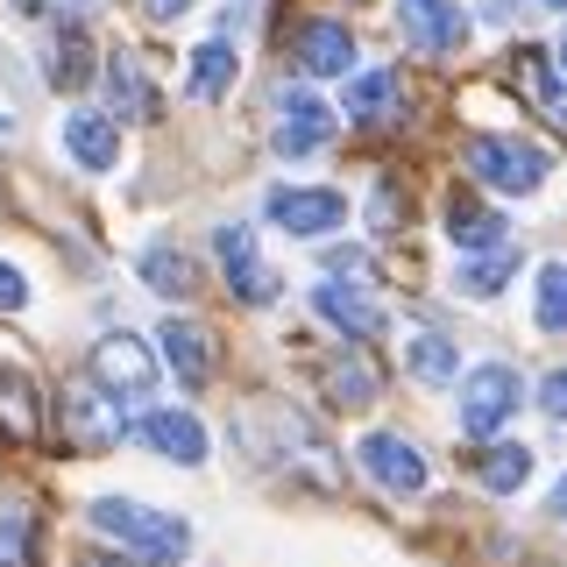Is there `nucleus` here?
I'll list each match as a JSON object with an SVG mask.
<instances>
[{"mask_svg":"<svg viewBox=\"0 0 567 567\" xmlns=\"http://www.w3.org/2000/svg\"><path fill=\"white\" fill-rule=\"evenodd\" d=\"M156 341H164V362L177 369V383H192V390L213 383V354H220V348H213V333L199 327V319H164Z\"/></svg>","mask_w":567,"mask_h":567,"instance_id":"f8f14e48","label":"nucleus"},{"mask_svg":"<svg viewBox=\"0 0 567 567\" xmlns=\"http://www.w3.org/2000/svg\"><path fill=\"white\" fill-rule=\"evenodd\" d=\"M539 412H546V419H567V362L539 383Z\"/></svg>","mask_w":567,"mask_h":567,"instance_id":"c756f323","label":"nucleus"},{"mask_svg":"<svg viewBox=\"0 0 567 567\" xmlns=\"http://www.w3.org/2000/svg\"><path fill=\"white\" fill-rule=\"evenodd\" d=\"M85 518H93V532H106L121 554H135L142 567H177V560L192 554V525L177 518V511L135 504V496H100Z\"/></svg>","mask_w":567,"mask_h":567,"instance_id":"f257e3e1","label":"nucleus"},{"mask_svg":"<svg viewBox=\"0 0 567 567\" xmlns=\"http://www.w3.org/2000/svg\"><path fill=\"white\" fill-rule=\"evenodd\" d=\"M404 362H412L419 383H454V377H461V354L440 341V333H419V341H404Z\"/></svg>","mask_w":567,"mask_h":567,"instance_id":"a878e982","label":"nucleus"},{"mask_svg":"<svg viewBox=\"0 0 567 567\" xmlns=\"http://www.w3.org/2000/svg\"><path fill=\"white\" fill-rule=\"evenodd\" d=\"M22 8H29V14H71L79 0H22Z\"/></svg>","mask_w":567,"mask_h":567,"instance_id":"473e14b6","label":"nucleus"},{"mask_svg":"<svg viewBox=\"0 0 567 567\" xmlns=\"http://www.w3.org/2000/svg\"><path fill=\"white\" fill-rule=\"evenodd\" d=\"M135 433L150 440L164 461H177V468H199V461H206V425L192 412H142Z\"/></svg>","mask_w":567,"mask_h":567,"instance_id":"ddd939ff","label":"nucleus"},{"mask_svg":"<svg viewBox=\"0 0 567 567\" xmlns=\"http://www.w3.org/2000/svg\"><path fill=\"white\" fill-rule=\"evenodd\" d=\"M64 150L79 171H114V156H121L114 114H64Z\"/></svg>","mask_w":567,"mask_h":567,"instance_id":"2eb2a0df","label":"nucleus"},{"mask_svg":"<svg viewBox=\"0 0 567 567\" xmlns=\"http://www.w3.org/2000/svg\"><path fill=\"white\" fill-rule=\"evenodd\" d=\"M93 383L114 390V398H150L156 390V354L135 341V333H106L93 348Z\"/></svg>","mask_w":567,"mask_h":567,"instance_id":"0eeeda50","label":"nucleus"},{"mask_svg":"<svg viewBox=\"0 0 567 567\" xmlns=\"http://www.w3.org/2000/svg\"><path fill=\"white\" fill-rule=\"evenodd\" d=\"M354 461H362V475L377 489H390V496H419L425 489V454L404 433H369L362 447H354Z\"/></svg>","mask_w":567,"mask_h":567,"instance_id":"423d86ee","label":"nucleus"},{"mask_svg":"<svg viewBox=\"0 0 567 567\" xmlns=\"http://www.w3.org/2000/svg\"><path fill=\"white\" fill-rule=\"evenodd\" d=\"M100 79H106V106H114V121H150L156 114V93H150V79H142L135 58H114Z\"/></svg>","mask_w":567,"mask_h":567,"instance_id":"a211bd4d","label":"nucleus"},{"mask_svg":"<svg viewBox=\"0 0 567 567\" xmlns=\"http://www.w3.org/2000/svg\"><path fill=\"white\" fill-rule=\"evenodd\" d=\"M0 433L8 440H35L43 433V404H35V383L0 369Z\"/></svg>","mask_w":567,"mask_h":567,"instance_id":"412c9836","label":"nucleus"},{"mask_svg":"<svg viewBox=\"0 0 567 567\" xmlns=\"http://www.w3.org/2000/svg\"><path fill=\"white\" fill-rule=\"evenodd\" d=\"M511 71H518V85H525V93H532V106H546V114H560V93H554V71H546V58H539V50H518V64H511Z\"/></svg>","mask_w":567,"mask_h":567,"instance_id":"c85d7f7f","label":"nucleus"},{"mask_svg":"<svg viewBox=\"0 0 567 567\" xmlns=\"http://www.w3.org/2000/svg\"><path fill=\"white\" fill-rule=\"evenodd\" d=\"M390 114H398V71H362L348 85V121L354 128H383Z\"/></svg>","mask_w":567,"mask_h":567,"instance_id":"6ab92c4d","label":"nucleus"},{"mask_svg":"<svg viewBox=\"0 0 567 567\" xmlns=\"http://www.w3.org/2000/svg\"><path fill=\"white\" fill-rule=\"evenodd\" d=\"M327 135H333L327 100H312V93H284V114H277V150H284V156H312V150H327Z\"/></svg>","mask_w":567,"mask_h":567,"instance_id":"9b49d317","label":"nucleus"},{"mask_svg":"<svg viewBox=\"0 0 567 567\" xmlns=\"http://www.w3.org/2000/svg\"><path fill=\"white\" fill-rule=\"evenodd\" d=\"M511 277H518V241H504V248H483L475 262H461V291H468V298H496Z\"/></svg>","mask_w":567,"mask_h":567,"instance_id":"4be33fe9","label":"nucleus"},{"mask_svg":"<svg viewBox=\"0 0 567 567\" xmlns=\"http://www.w3.org/2000/svg\"><path fill=\"white\" fill-rule=\"evenodd\" d=\"M518 398H525V383H518V369H511V362L468 369V377H461V433H468V440H489L496 425L518 412Z\"/></svg>","mask_w":567,"mask_h":567,"instance_id":"7ed1b4c3","label":"nucleus"},{"mask_svg":"<svg viewBox=\"0 0 567 567\" xmlns=\"http://www.w3.org/2000/svg\"><path fill=\"white\" fill-rule=\"evenodd\" d=\"M546 8H567V0H546Z\"/></svg>","mask_w":567,"mask_h":567,"instance_id":"c9c22d12","label":"nucleus"},{"mask_svg":"<svg viewBox=\"0 0 567 567\" xmlns=\"http://www.w3.org/2000/svg\"><path fill=\"white\" fill-rule=\"evenodd\" d=\"M560 64H567V43H560Z\"/></svg>","mask_w":567,"mask_h":567,"instance_id":"e433bc0d","label":"nucleus"},{"mask_svg":"<svg viewBox=\"0 0 567 567\" xmlns=\"http://www.w3.org/2000/svg\"><path fill=\"white\" fill-rule=\"evenodd\" d=\"M85 567H121V560H106V554H93V560H85Z\"/></svg>","mask_w":567,"mask_h":567,"instance_id":"f704fd0d","label":"nucleus"},{"mask_svg":"<svg viewBox=\"0 0 567 567\" xmlns=\"http://www.w3.org/2000/svg\"><path fill=\"white\" fill-rule=\"evenodd\" d=\"M142 8H150V14H156V22H171V14H185V8H192V0H142Z\"/></svg>","mask_w":567,"mask_h":567,"instance_id":"2f4dec72","label":"nucleus"},{"mask_svg":"<svg viewBox=\"0 0 567 567\" xmlns=\"http://www.w3.org/2000/svg\"><path fill=\"white\" fill-rule=\"evenodd\" d=\"M142 277H150V291H164V298H192V291H199L192 256H185V248H171V241H150V248H142Z\"/></svg>","mask_w":567,"mask_h":567,"instance_id":"aec40b11","label":"nucleus"},{"mask_svg":"<svg viewBox=\"0 0 567 567\" xmlns=\"http://www.w3.org/2000/svg\"><path fill=\"white\" fill-rule=\"evenodd\" d=\"M0 567H35V511L0 504Z\"/></svg>","mask_w":567,"mask_h":567,"instance_id":"393cba45","label":"nucleus"},{"mask_svg":"<svg viewBox=\"0 0 567 567\" xmlns=\"http://www.w3.org/2000/svg\"><path fill=\"white\" fill-rule=\"evenodd\" d=\"M270 220L284 235L312 241V235H333L348 220V199L341 192H319V185H284V192H270Z\"/></svg>","mask_w":567,"mask_h":567,"instance_id":"6e6552de","label":"nucleus"},{"mask_svg":"<svg viewBox=\"0 0 567 567\" xmlns=\"http://www.w3.org/2000/svg\"><path fill=\"white\" fill-rule=\"evenodd\" d=\"M58 425H64V447H79V454H106V447H121V433H128L114 390H64Z\"/></svg>","mask_w":567,"mask_h":567,"instance_id":"20e7f679","label":"nucleus"},{"mask_svg":"<svg viewBox=\"0 0 567 567\" xmlns=\"http://www.w3.org/2000/svg\"><path fill=\"white\" fill-rule=\"evenodd\" d=\"M468 171L483 177L489 192H539L546 185V150H532L518 135H475L468 142Z\"/></svg>","mask_w":567,"mask_h":567,"instance_id":"f03ea898","label":"nucleus"},{"mask_svg":"<svg viewBox=\"0 0 567 567\" xmlns=\"http://www.w3.org/2000/svg\"><path fill=\"white\" fill-rule=\"evenodd\" d=\"M398 29H404V43H412V50H425V58H447V50L468 43V14H461L454 0H404Z\"/></svg>","mask_w":567,"mask_h":567,"instance_id":"1a4fd4ad","label":"nucleus"},{"mask_svg":"<svg viewBox=\"0 0 567 567\" xmlns=\"http://www.w3.org/2000/svg\"><path fill=\"white\" fill-rule=\"evenodd\" d=\"M298 64H306L312 79H348L354 71V35L341 22H306L298 29Z\"/></svg>","mask_w":567,"mask_h":567,"instance_id":"dca6fc26","label":"nucleus"},{"mask_svg":"<svg viewBox=\"0 0 567 567\" xmlns=\"http://www.w3.org/2000/svg\"><path fill=\"white\" fill-rule=\"evenodd\" d=\"M319 390H327L341 412H362V404H377L383 377H377L369 354H327V362H319Z\"/></svg>","mask_w":567,"mask_h":567,"instance_id":"4468645a","label":"nucleus"},{"mask_svg":"<svg viewBox=\"0 0 567 567\" xmlns=\"http://www.w3.org/2000/svg\"><path fill=\"white\" fill-rule=\"evenodd\" d=\"M539 327L567 333V262H546L539 270Z\"/></svg>","mask_w":567,"mask_h":567,"instance_id":"cd10ccee","label":"nucleus"},{"mask_svg":"<svg viewBox=\"0 0 567 567\" xmlns=\"http://www.w3.org/2000/svg\"><path fill=\"white\" fill-rule=\"evenodd\" d=\"M554 518H567V475L554 483Z\"/></svg>","mask_w":567,"mask_h":567,"instance_id":"72a5a7b5","label":"nucleus"},{"mask_svg":"<svg viewBox=\"0 0 567 567\" xmlns=\"http://www.w3.org/2000/svg\"><path fill=\"white\" fill-rule=\"evenodd\" d=\"M227 85H235V43H199V50H192L185 93H192V100H220Z\"/></svg>","mask_w":567,"mask_h":567,"instance_id":"5701e85b","label":"nucleus"},{"mask_svg":"<svg viewBox=\"0 0 567 567\" xmlns=\"http://www.w3.org/2000/svg\"><path fill=\"white\" fill-rule=\"evenodd\" d=\"M29 306V284H22V270L14 262H0V312H22Z\"/></svg>","mask_w":567,"mask_h":567,"instance_id":"7c9ffc66","label":"nucleus"},{"mask_svg":"<svg viewBox=\"0 0 567 567\" xmlns=\"http://www.w3.org/2000/svg\"><path fill=\"white\" fill-rule=\"evenodd\" d=\"M475 475H483V489L511 496V489H525V475H532V454H525V447H511V440H496V447H483V454H475Z\"/></svg>","mask_w":567,"mask_h":567,"instance_id":"b1692460","label":"nucleus"},{"mask_svg":"<svg viewBox=\"0 0 567 567\" xmlns=\"http://www.w3.org/2000/svg\"><path fill=\"white\" fill-rule=\"evenodd\" d=\"M447 235L461 256H483V248H504L511 241V227H504V213H489V206H475V199H454L447 206Z\"/></svg>","mask_w":567,"mask_h":567,"instance_id":"f3484780","label":"nucleus"},{"mask_svg":"<svg viewBox=\"0 0 567 567\" xmlns=\"http://www.w3.org/2000/svg\"><path fill=\"white\" fill-rule=\"evenodd\" d=\"M312 306H319V319H333V327H341L348 341H377V333H383V306L362 291V284L327 277V284L312 291Z\"/></svg>","mask_w":567,"mask_h":567,"instance_id":"9d476101","label":"nucleus"},{"mask_svg":"<svg viewBox=\"0 0 567 567\" xmlns=\"http://www.w3.org/2000/svg\"><path fill=\"white\" fill-rule=\"evenodd\" d=\"M213 256H220V270H227V291L241 298V306H270L277 298V270L256 256V235L235 220V227H213Z\"/></svg>","mask_w":567,"mask_h":567,"instance_id":"39448f33","label":"nucleus"},{"mask_svg":"<svg viewBox=\"0 0 567 567\" xmlns=\"http://www.w3.org/2000/svg\"><path fill=\"white\" fill-rule=\"evenodd\" d=\"M50 79H58V85H85V79H93V43H85V29L58 35V50H50Z\"/></svg>","mask_w":567,"mask_h":567,"instance_id":"bb28decb","label":"nucleus"}]
</instances>
